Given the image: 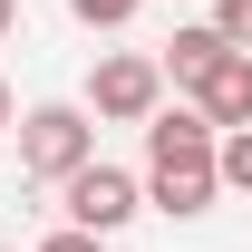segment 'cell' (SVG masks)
I'll list each match as a JSON object with an SVG mask.
<instances>
[{
  "label": "cell",
  "mask_w": 252,
  "mask_h": 252,
  "mask_svg": "<svg viewBox=\"0 0 252 252\" xmlns=\"http://www.w3.org/2000/svg\"><path fill=\"white\" fill-rule=\"evenodd\" d=\"M185 97H194L214 126H252V49H214V59L194 68Z\"/></svg>",
  "instance_id": "5"
},
{
  "label": "cell",
  "mask_w": 252,
  "mask_h": 252,
  "mask_svg": "<svg viewBox=\"0 0 252 252\" xmlns=\"http://www.w3.org/2000/svg\"><path fill=\"white\" fill-rule=\"evenodd\" d=\"M39 252H107V233H88V223H68V233H49Z\"/></svg>",
  "instance_id": "10"
},
{
  "label": "cell",
  "mask_w": 252,
  "mask_h": 252,
  "mask_svg": "<svg viewBox=\"0 0 252 252\" xmlns=\"http://www.w3.org/2000/svg\"><path fill=\"white\" fill-rule=\"evenodd\" d=\"M59 214L88 223V233H126V223L146 214V175H126V165H97V156H88V165L59 185Z\"/></svg>",
  "instance_id": "4"
},
{
  "label": "cell",
  "mask_w": 252,
  "mask_h": 252,
  "mask_svg": "<svg viewBox=\"0 0 252 252\" xmlns=\"http://www.w3.org/2000/svg\"><path fill=\"white\" fill-rule=\"evenodd\" d=\"M214 165H223V185H233V194H252V126H233V136H223Z\"/></svg>",
  "instance_id": "7"
},
{
  "label": "cell",
  "mask_w": 252,
  "mask_h": 252,
  "mask_svg": "<svg viewBox=\"0 0 252 252\" xmlns=\"http://www.w3.org/2000/svg\"><path fill=\"white\" fill-rule=\"evenodd\" d=\"M214 49H233V39L214 30V20H194V30H175V49H165V78H175V88H194V68L214 59Z\"/></svg>",
  "instance_id": "6"
},
{
  "label": "cell",
  "mask_w": 252,
  "mask_h": 252,
  "mask_svg": "<svg viewBox=\"0 0 252 252\" xmlns=\"http://www.w3.org/2000/svg\"><path fill=\"white\" fill-rule=\"evenodd\" d=\"M10 136H20V175H30V185H68V175L97 156V126H88V107H68V97L30 107Z\"/></svg>",
  "instance_id": "2"
},
{
  "label": "cell",
  "mask_w": 252,
  "mask_h": 252,
  "mask_svg": "<svg viewBox=\"0 0 252 252\" xmlns=\"http://www.w3.org/2000/svg\"><path fill=\"white\" fill-rule=\"evenodd\" d=\"M156 107H165V59H146V49H107V59L88 68V117L146 126Z\"/></svg>",
  "instance_id": "3"
},
{
  "label": "cell",
  "mask_w": 252,
  "mask_h": 252,
  "mask_svg": "<svg viewBox=\"0 0 252 252\" xmlns=\"http://www.w3.org/2000/svg\"><path fill=\"white\" fill-rule=\"evenodd\" d=\"M136 10H146V0H68V20H78V30H126Z\"/></svg>",
  "instance_id": "8"
},
{
  "label": "cell",
  "mask_w": 252,
  "mask_h": 252,
  "mask_svg": "<svg viewBox=\"0 0 252 252\" xmlns=\"http://www.w3.org/2000/svg\"><path fill=\"white\" fill-rule=\"evenodd\" d=\"M214 30L233 39V49H252V0H214Z\"/></svg>",
  "instance_id": "9"
},
{
  "label": "cell",
  "mask_w": 252,
  "mask_h": 252,
  "mask_svg": "<svg viewBox=\"0 0 252 252\" xmlns=\"http://www.w3.org/2000/svg\"><path fill=\"white\" fill-rule=\"evenodd\" d=\"M214 146H223V126L204 117L194 97H185V107H156V117H146V204L175 214V223L214 214V194H223Z\"/></svg>",
  "instance_id": "1"
},
{
  "label": "cell",
  "mask_w": 252,
  "mask_h": 252,
  "mask_svg": "<svg viewBox=\"0 0 252 252\" xmlns=\"http://www.w3.org/2000/svg\"><path fill=\"white\" fill-rule=\"evenodd\" d=\"M10 126H20V97H10V88H0V136H10Z\"/></svg>",
  "instance_id": "11"
},
{
  "label": "cell",
  "mask_w": 252,
  "mask_h": 252,
  "mask_svg": "<svg viewBox=\"0 0 252 252\" xmlns=\"http://www.w3.org/2000/svg\"><path fill=\"white\" fill-rule=\"evenodd\" d=\"M10 20H20V0H0V39H10Z\"/></svg>",
  "instance_id": "12"
}]
</instances>
